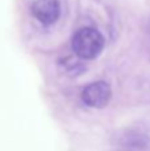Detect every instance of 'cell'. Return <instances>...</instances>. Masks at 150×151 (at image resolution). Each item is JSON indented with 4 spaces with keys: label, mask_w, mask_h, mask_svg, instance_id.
<instances>
[{
    "label": "cell",
    "mask_w": 150,
    "mask_h": 151,
    "mask_svg": "<svg viewBox=\"0 0 150 151\" xmlns=\"http://www.w3.org/2000/svg\"><path fill=\"white\" fill-rule=\"evenodd\" d=\"M112 97V90L109 83L104 81L93 82L82 90L81 98L90 107H104L109 104Z\"/></svg>",
    "instance_id": "cell-2"
},
{
    "label": "cell",
    "mask_w": 150,
    "mask_h": 151,
    "mask_svg": "<svg viewBox=\"0 0 150 151\" xmlns=\"http://www.w3.org/2000/svg\"><path fill=\"white\" fill-rule=\"evenodd\" d=\"M104 37L94 28H82L74 33L72 39V49L84 60H93L104 48Z\"/></svg>",
    "instance_id": "cell-1"
},
{
    "label": "cell",
    "mask_w": 150,
    "mask_h": 151,
    "mask_svg": "<svg viewBox=\"0 0 150 151\" xmlns=\"http://www.w3.org/2000/svg\"><path fill=\"white\" fill-rule=\"evenodd\" d=\"M31 11L41 24L50 25L60 16V4L57 0H35Z\"/></svg>",
    "instance_id": "cell-3"
}]
</instances>
